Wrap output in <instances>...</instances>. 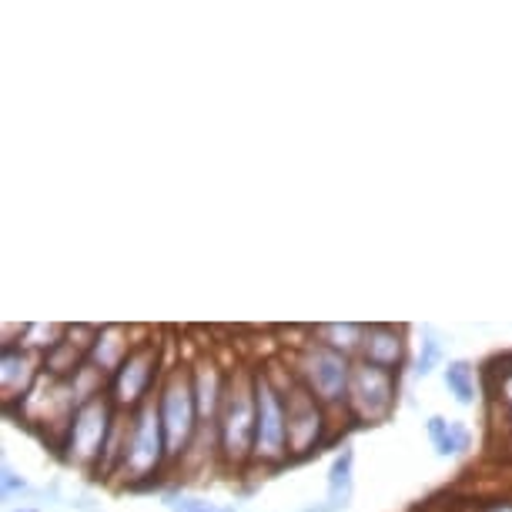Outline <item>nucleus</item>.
I'll use <instances>...</instances> for the list:
<instances>
[{"mask_svg": "<svg viewBox=\"0 0 512 512\" xmlns=\"http://www.w3.org/2000/svg\"><path fill=\"white\" fill-rule=\"evenodd\" d=\"M439 362H442V342L436 338L432 328H425L419 359H415V375H429L432 369H439Z\"/></svg>", "mask_w": 512, "mask_h": 512, "instance_id": "obj_21", "label": "nucleus"}, {"mask_svg": "<svg viewBox=\"0 0 512 512\" xmlns=\"http://www.w3.org/2000/svg\"><path fill=\"white\" fill-rule=\"evenodd\" d=\"M17 489H24V479L11 466H4V496H14Z\"/></svg>", "mask_w": 512, "mask_h": 512, "instance_id": "obj_24", "label": "nucleus"}, {"mask_svg": "<svg viewBox=\"0 0 512 512\" xmlns=\"http://www.w3.org/2000/svg\"><path fill=\"white\" fill-rule=\"evenodd\" d=\"M352 369H355V359L315 342L312 335H308L305 342H298L295 352L288 355V372H292V379L298 385H305V389L332 412V419L338 412L345 415Z\"/></svg>", "mask_w": 512, "mask_h": 512, "instance_id": "obj_2", "label": "nucleus"}, {"mask_svg": "<svg viewBox=\"0 0 512 512\" xmlns=\"http://www.w3.org/2000/svg\"><path fill=\"white\" fill-rule=\"evenodd\" d=\"M362 362L379 365V369L399 372L405 359H409V328L405 325H365V338H362Z\"/></svg>", "mask_w": 512, "mask_h": 512, "instance_id": "obj_14", "label": "nucleus"}, {"mask_svg": "<svg viewBox=\"0 0 512 512\" xmlns=\"http://www.w3.org/2000/svg\"><path fill=\"white\" fill-rule=\"evenodd\" d=\"M191 365V385H195V402H198V415L201 425H215L221 402H225V389H228V372L221 369V362L215 355L201 352Z\"/></svg>", "mask_w": 512, "mask_h": 512, "instance_id": "obj_13", "label": "nucleus"}, {"mask_svg": "<svg viewBox=\"0 0 512 512\" xmlns=\"http://www.w3.org/2000/svg\"><path fill=\"white\" fill-rule=\"evenodd\" d=\"M302 512H332V509H328L325 502H315V506H305Z\"/></svg>", "mask_w": 512, "mask_h": 512, "instance_id": "obj_25", "label": "nucleus"}, {"mask_svg": "<svg viewBox=\"0 0 512 512\" xmlns=\"http://www.w3.org/2000/svg\"><path fill=\"white\" fill-rule=\"evenodd\" d=\"M288 379H278L275 369H255V459L251 469L288 466Z\"/></svg>", "mask_w": 512, "mask_h": 512, "instance_id": "obj_4", "label": "nucleus"}, {"mask_svg": "<svg viewBox=\"0 0 512 512\" xmlns=\"http://www.w3.org/2000/svg\"><path fill=\"white\" fill-rule=\"evenodd\" d=\"M446 512H512V499H466V502H449Z\"/></svg>", "mask_w": 512, "mask_h": 512, "instance_id": "obj_22", "label": "nucleus"}, {"mask_svg": "<svg viewBox=\"0 0 512 512\" xmlns=\"http://www.w3.org/2000/svg\"><path fill=\"white\" fill-rule=\"evenodd\" d=\"M171 512H238L231 506H215L205 499H171Z\"/></svg>", "mask_w": 512, "mask_h": 512, "instance_id": "obj_23", "label": "nucleus"}, {"mask_svg": "<svg viewBox=\"0 0 512 512\" xmlns=\"http://www.w3.org/2000/svg\"><path fill=\"white\" fill-rule=\"evenodd\" d=\"M134 328L128 325H101L98 328V338H94V349H91V359L88 365L91 369H98L104 379L111 382V375L121 369V362L128 359L131 349L138 342H134Z\"/></svg>", "mask_w": 512, "mask_h": 512, "instance_id": "obj_15", "label": "nucleus"}, {"mask_svg": "<svg viewBox=\"0 0 512 512\" xmlns=\"http://www.w3.org/2000/svg\"><path fill=\"white\" fill-rule=\"evenodd\" d=\"M17 512H34V509H17Z\"/></svg>", "mask_w": 512, "mask_h": 512, "instance_id": "obj_26", "label": "nucleus"}, {"mask_svg": "<svg viewBox=\"0 0 512 512\" xmlns=\"http://www.w3.org/2000/svg\"><path fill=\"white\" fill-rule=\"evenodd\" d=\"M308 335H312L315 342L328 345V349L349 355V359H359L362 338H365V325H355V322H328V325H315Z\"/></svg>", "mask_w": 512, "mask_h": 512, "instance_id": "obj_18", "label": "nucleus"}, {"mask_svg": "<svg viewBox=\"0 0 512 512\" xmlns=\"http://www.w3.org/2000/svg\"><path fill=\"white\" fill-rule=\"evenodd\" d=\"M425 432H429L432 449H436L442 459L462 456L466 449H472V429H469L466 422H456V419H442V415H432V419L425 422Z\"/></svg>", "mask_w": 512, "mask_h": 512, "instance_id": "obj_16", "label": "nucleus"}, {"mask_svg": "<svg viewBox=\"0 0 512 512\" xmlns=\"http://www.w3.org/2000/svg\"><path fill=\"white\" fill-rule=\"evenodd\" d=\"M64 328L67 325H24L21 328V338H17V342L24 345V349H31V352H37L44 359L47 352L54 349L57 342H61V335H64Z\"/></svg>", "mask_w": 512, "mask_h": 512, "instance_id": "obj_20", "label": "nucleus"}, {"mask_svg": "<svg viewBox=\"0 0 512 512\" xmlns=\"http://www.w3.org/2000/svg\"><path fill=\"white\" fill-rule=\"evenodd\" d=\"M94 338H98L94 325H67L61 342L44 355V375H51V379H74L91 359Z\"/></svg>", "mask_w": 512, "mask_h": 512, "instance_id": "obj_12", "label": "nucleus"}, {"mask_svg": "<svg viewBox=\"0 0 512 512\" xmlns=\"http://www.w3.org/2000/svg\"><path fill=\"white\" fill-rule=\"evenodd\" d=\"M164 372H168L164 369V342L158 335L144 332L128 359L121 362V369L114 372L108 382V395H111L114 409L138 412L144 402L154 399Z\"/></svg>", "mask_w": 512, "mask_h": 512, "instance_id": "obj_7", "label": "nucleus"}, {"mask_svg": "<svg viewBox=\"0 0 512 512\" xmlns=\"http://www.w3.org/2000/svg\"><path fill=\"white\" fill-rule=\"evenodd\" d=\"M352 489H355V452L349 446H342L335 452L332 466H328V499L325 506L338 512L349 506L352 499Z\"/></svg>", "mask_w": 512, "mask_h": 512, "instance_id": "obj_17", "label": "nucleus"}, {"mask_svg": "<svg viewBox=\"0 0 512 512\" xmlns=\"http://www.w3.org/2000/svg\"><path fill=\"white\" fill-rule=\"evenodd\" d=\"M395 405H399V372L355 359L345 419L352 425H382L392 419Z\"/></svg>", "mask_w": 512, "mask_h": 512, "instance_id": "obj_9", "label": "nucleus"}, {"mask_svg": "<svg viewBox=\"0 0 512 512\" xmlns=\"http://www.w3.org/2000/svg\"><path fill=\"white\" fill-rule=\"evenodd\" d=\"M77 405L81 402H77L71 379H51V375H41V382H37L21 402L4 412L21 425H27V429H34L37 436L51 442L54 449H61L64 432L74 419Z\"/></svg>", "mask_w": 512, "mask_h": 512, "instance_id": "obj_6", "label": "nucleus"}, {"mask_svg": "<svg viewBox=\"0 0 512 512\" xmlns=\"http://www.w3.org/2000/svg\"><path fill=\"white\" fill-rule=\"evenodd\" d=\"M171 466L168 459V439H164V425L158 412V399L144 402L138 412H131L128 446H124L118 482L121 486H144V482L158 479V472Z\"/></svg>", "mask_w": 512, "mask_h": 512, "instance_id": "obj_5", "label": "nucleus"}, {"mask_svg": "<svg viewBox=\"0 0 512 512\" xmlns=\"http://www.w3.org/2000/svg\"><path fill=\"white\" fill-rule=\"evenodd\" d=\"M288 462H302L315 456L332 439V412L315 399L305 385H298L288 372Z\"/></svg>", "mask_w": 512, "mask_h": 512, "instance_id": "obj_10", "label": "nucleus"}, {"mask_svg": "<svg viewBox=\"0 0 512 512\" xmlns=\"http://www.w3.org/2000/svg\"><path fill=\"white\" fill-rule=\"evenodd\" d=\"M44 359L21 342H4V355H0V395H4V409H11L24 399L27 392L41 382Z\"/></svg>", "mask_w": 512, "mask_h": 512, "instance_id": "obj_11", "label": "nucleus"}, {"mask_svg": "<svg viewBox=\"0 0 512 512\" xmlns=\"http://www.w3.org/2000/svg\"><path fill=\"white\" fill-rule=\"evenodd\" d=\"M442 379H446V389L456 395L459 405H476V369L466 359H456L442 369Z\"/></svg>", "mask_w": 512, "mask_h": 512, "instance_id": "obj_19", "label": "nucleus"}, {"mask_svg": "<svg viewBox=\"0 0 512 512\" xmlns=\"http://www.w3.org/2000/svg\"><path fill=\"white\" fill-rule=\"evenodd\" d=\"M255 422H258L255 369L235 365V369L228 372L225 402H221V412L215 419L221 469H228V472L251 469V459H255Z\"/></svg>", "mask_w": 512, "mask_h": 512, "instance_id": "obj_1", "label": "nucleus"}, {"mask_svg": "<svg viewBox=\"0 0 512 512\" xmlns=\"http://www.w3.org/2000/svg\"><path fill=\"white\" fill-rule=\"evenodd\" d=\"M114 422H118V409H114L108 392L91 402H84V405H77V412H74L71 425H67L64 442L57 452L64 456L67 466H77L84 472H98Z\"/></svg>", "mask_w": 512, "mask_h": 512, "instance_id": "obj_8", "label": "nucleus"}, {"mask_svg": "<svg viewBox=\"0 0 512 512\" xmlns=\"http://www.w3.org/2000/svg\"><path fill=\"white\" fill-rule=\"evenodd\" d=\"M154 399H158L164 439H168V459H171V466H175V462L188 459V452H191V446H195V439L201 432L195 385H191V365L188 362L171 365V369L164 372Z\"/></svg>", "mask_w": 512, "mask_h": 512, "instance_id": "obj_3", "label": "nucleus"}]
</instances>
